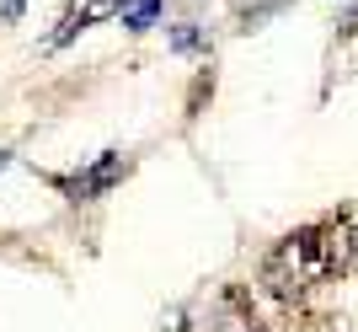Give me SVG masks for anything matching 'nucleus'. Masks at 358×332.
<instances>
[{"label": "nucleus", "instance_id": "obj_1", "mask_svg": "<svg viewBox=\"0 0 358 332\" xmlns=\"http://www.w3.org/2000/svg\"><path fill=\"white\" fill-rule=\"evenodd\" d=\"M353 257H358L353 226H343V220L305 226V230H294V236H284V242L262 257V284H268V295H278V300H299V295L315 289L321 279L343 273Z\"/></svg>", "mask_w": 358, "mask_h": 332}, {"label": "nucleus", "instance_id": "obj_2", "mask_svg": "<svg viewBox=\"0 0 358 332\" xmlns=\"http://www.w3.org/2000/svg\"><path fill=\"white\" fill-rule=\"evenodd\" d=\"M209 332H262L252 317V300L241 289H224L220 300L209 305Z\"/></svg>", "mask_w": 358, "mask_h": 332}, {"label": "nucleus", "instance_id": "obj_3", "mask_svg": "<svg viewBox=\"0 0 358 332\" xmlns=\"http://www.w3.org/2000/svg\"><path fill=\"white\" fill-rule=\"evenodd\" d=\"M118 177H123V155H118V151H107L102 161H96V166L86 172V177L64 182V188H70V198H91V193H102V188H113Z\"/></svg>", "mask_w": 358, "mask_h": 332}, {"label": "nucleus", "instance_id": "obj_4", "mask_svg": "<svg viewBox=\"0 0 358 332\" xmlns=\"http://www.w3.org/2000/svg\"><path fill=\"white\" fill-rule=\"evenodd\" d=\"M155 16H161V0H129L123 6V27L145 32V27H155Z\"/></svg>", "mask_w": 358, "mask_h": 332}, {"label": "nucleus", "instance_id": "obj_5", "mask_svg": "<svg viewBox=\"0 0 358 332\" xmlns=\"http://www.w3.org/2000/svg\"><path fill=\"white\" fill-rule=\"evenodd\" d=\"M171 48H182V54H187V48H198V32H193V27H177V32H171Z\"/></svg>", "mask_w": 358, "mask_h": 332}, {"label": "nucleus", "instance_id": "obj_6", "mask_svg": "<svg viewBox=\"0 0 358 332\" xmlns=\"http://www.w3.org/2000/svg\"><path fill=\"white\" fill-rule=\"evenodd\" d=\"M0 16H6V22H16V16H22V0H0Z\"/></svg>", "mask_w": 358, "mask_h": 332}, {"label": "nucleus", "instance_id": "obj_7", "mask_svg": "<svg viewBox=\"0 0 358 332\" xmlns=\"http://www.w3.org/2000/svg\"><path fill=\"white\" fill-rule=\"evenodd\" d=\"M6 161H11V155H6V151H0V166H6Z\"/></svg>", "mask_w": 358, "mask_h": 332}]
</instances>
